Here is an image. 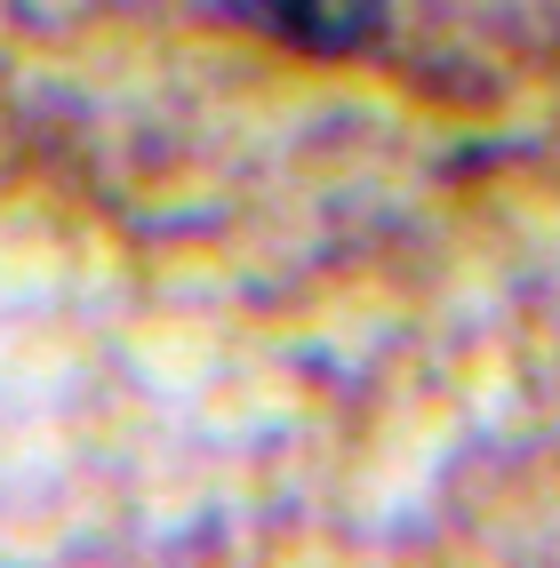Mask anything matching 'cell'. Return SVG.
<instances>
[{"label":"cell","mask_w":560,"mask_h":568,"mask_svg":"<svg viewBox=\"0 0 560 568\" xmlns=\"http://www.w3.org/2000/svg\"><path fill=\"white\" fill-rule=\"evenodd\" d=\"M248 32L296 49V57H360L385 32L393 0H233Z\"/></svg>","instance_id":"1"}]
</instances>
